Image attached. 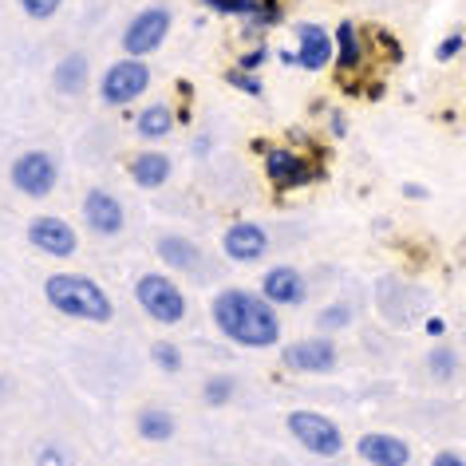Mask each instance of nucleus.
<instances>
[{
    "instance_id": "obj_1",
    "label": "nucleus",
    "mask_w": 466,
    "mask_h": 466,
    "mask_svg": "<svg viewBox=\"0 0 466 466\" xmlns=\"http://www.w3.org/2000/svg\"><path fill=\"white\" fill-rule=\"evenodd\" d=\"M214 324L226 340L241 348H273L281 340V320H277L273 305L261 293L249 289H226L214 297Z\"/></svg>"
},
{
    "instance_id": "obj_2",
    "label": "nucleus",
    "mask_w": 466,
    "mask_h": 466,
    "mask_svg": "<svg viewBox=\"0 0 466 466\" xmlns=\"http://www.w3.org/2000/svg\"><path fill=\"white\" fill-rule=\"evenodd\" d=\"M44 300L72 320H91V324H107L115 317V305L103 289L84 273H56L44 281Z\"/></svg>"
},
{
    "instance_id": "obj_3",
    "label": "nucleus",
    "mask_w": 466,
    "mask_h": 466,
    "mask_svg": "<svg viewBox=\"0 0 466 466\" xmlns=\"http://www.w3.org/2000/svg\"><path fill=\"white\" fill-rule=\"evenodd\" d=\"M135 300L150 320L158 324H178L186 317V297L167 273H143L135 281Z\"/></svg>"
},
{
    "instance_id": "obj_4",
    "label": "nucleus",
    "mask_w": 466,
    "mask_h": 466,
    "mask_svg": "<svg viewBox=\"0 0 466 466\" xmlns=\"http://www.w3.org/2000/svg\"><path fill=\"white\" fill-rule=\"evenodd\" d=\"M289 435L317 459H336L344 451V431L320 411H289Z\"/></svg>"
},
{
    "instance_id": "obj_5",
    "label": "nucleus",
    "mask_w": 466,
    "mask_h": 466,
    "mask_svg": "<svg viewBox=\"0 0 466 466\" xmlns=\"http://www.w3.org/2000/svg\"><path fill=\"white\" fill-rule=\"evenodd\" d=\"M147 87H150V67L143 60H135V56H123V60L111 64L99 79V96H103V103H111V107L135 103Z\"/></svg>"
},
{
    "instance_id": "obj_6",
    "label": "nucleus",
    "mask_w": 466,
    "mask_h": 466,
    "mask_svg": "<svg viewBox=\"0 0 466 466\" xmlns=\"http://www.w3.org/2000/svg\"><path fill=\"white\" fill-rule=\"evenodd\" d=\"M167 32H170V8L167 5H147L143 13H138L131 25H127V32H123V52L135 56V60H143V56L162 48Z\"/></svg>"
},
{
    "instance_id": "obj_7",
    "label": "nucleus",
    "mask_w": 466,
    "mask_h": 466,
    "mask_svg": "<svg viewBox=\"0 0 466 466\" xmlns=\"http://www.w3.org/2000/svg\"><path fill=\"white\" fill-rule=\"evenodd\" d=\"M56 178H60V170H56V158L44 155V150H28V155H20L13 162V186L20 194L28 198H44L56 190Z\"/></svg>"
},
{
    "instance_id": "obj_8",
    "label": "nucleus",
    "mask_w": 466,
    "mask_h": 466,
    "mask_svg": "<svg viewBox=\"0 0 466 466\" xmlns=\"http://www.w3.org/2000/svg\"><path fill=\"white\" fill-rule=\"evenodd\" d=\"M28 241H32V249L48 253V258H72L76 246H79L76 229L67 226L64 218H52V214L32 218V226H28Z\"/></svg>"
},
{
    "instance_id": "obj_9",
    "label": "nucleus",
    "mask_w": 466,
    "mask_h": 466,
    "mask_svg": "<svg viewBox=\"0 0 466 466\" xmlns=\"http://www.w3.org/2000/svg\"><path fill=\"white\" fill-rule=\"evenodd\" d=\"M221 249H226L229 261L253 265V261H261L265 253H269V233H265L258 221H238V226L226 229V238H221Z\"/></svg>"
},
{
    "instance_id": "obj_10",
    "label": "nucleus",
    "mask_w": 466,
    "mask_h": 466,
    "mask_svg": "<svg viewBox=\"0 0 466 466\" xmlns=\"http://www.w3.org/2000/svg\"><path fill=\"white\" fill-rule=\"evenodd\" d=\"M265 174H269L273 190H300V186H309L317 178L309 158H300L297 150H269L265 155Z\"/></svg>"
},
{
    "instance_id": "obj_11",
    "label": "nucleus",
    "mask_w": 466,
    "mask_h": 466,
    "mask_svg": "<svg viewBox=\"0 0 466 466\" xmlns=\"http://www.w3.org/2000/svg\"><path fill=\"white\" fill-rule=\"evenodd\" d=\"M285 368L289 371H312V376H320V371H332L336 368V344L317 336V340H293L281 352Z\"/></svg>"
},
{
    "instance_id": "obj_12",
    "label": "nucleus",
    "mask_w": 466,
    "mask_h": 466,
    "mask_svg": "<svg viewBox=\"0 0 466 466\" xmlns=\"http://www.w3.org/2000/svg\"><path fill=\"white\" fill-rule=\"evenodd\" d=\"M356 454L368 466H407L411 462V447L400 435H383V431H368L356 442Z\"/></svg>"
},
{
    "instance_id": "obj_13",
    "label": "nucleus",
    "mask_w": 466,
    "mask_h": 466,
    "mask_svg": "<svg viewBox=\"0 0 466 466\" xmlns=\"http://www.w3.org/2000/svg\"><path fill=\"white\" fill-rule=\"evenodd\" d=\"M84 221L91 233H99V238H115V233L123 229V206L119 198L111 190H87L84 198Z\"/></svg>"
},
{
    "instance_id": "obj_14",
    "label": "nucleus",
    "mask_w": 466,
    "mask_h": 466,
    "mask_svg": "<svg viewBox=\"0 0 466 466\" xmlns=\"http://www.w3.org/2000/svg\"><path fill=\"white\" fill-rule=\"evenodd\" d=\"M305 277H300L293 265H273L269 273H265V281H261V297L269 300V305H285V309H293L305 300Z\"/></svg>"
},
{
    "instance_id": "obj_15",
    "label": "nucleus",
    "mask_w": 466,
    "mask_h": 466,
    "mask_svg": "<svg viewBox=\"0 0 466 466\" xmlns=\"http://www.w3.org/2000/svg\"><path fill=\"white\" fill-rule=\"evenodd\" d=\"M297 67H309V72H320V67L332 64V36L320 25H300L297 28V52H293Z\"/></svg>"
},
{
    "instance_id": "obj_16",
    "label": "nucleus",
    "mask_w": 466,
    "mask_h": 466,
    "mask_svg": "<svg viewBox=\"0 0 466 466\" xmlns=\"http://www.w3.org/2000/svg\"><path fill=\"white\" fill-rule=\"evenodd\" d=\"M170 158L158 155V150H143V155L131 158V178L135 186H143V190H158V186L170 182Z\"/></svg>"
},
{
    "instance_id": "obj_17",
    "label": "nucleus",
    "mask_w": 466,
    "mask_h": 466,
    "mask_svg": "<svg viewBox=\"0 0 466 466\" xmlns=\"http://www.w3.org/2000/svg\"><path fill=\"white\" fill-rule=\"evenodd\" d=\"M158 258L170 265V269L178 273H194L198 265H202V253H198V246L190 238H178V233H162L158 238Z\"/></svg>"
},
{
    "instance_id": "obj_18",
    "label": "nucleus",
    "mask_w": 466,
    "mask_h": 466,
    "mask_svg": "<svg viewBox=\"0 0 466 466\" xmlns=\"http://www.w3.org/2000/svg\"><path fill=\"white\" fill-rule=\"evenodd\" d=\"M332 52H336V67H344V72H352V67L364 64V52L368 44L360 40V32L352 20H344V25H336V40H332Z\"/></svg>"
},
{
    "instance_id": "obj_19",
    "label": "nucleus",
    "mask_w": 466,
    "mask_h": 466,
    "mask_svg": "<svg viewBox=\"0 0 466 466\" xmlns=\"http://www.w3.org/2000/svg\"><path fill=\"white\" fill-rule=\"evenodd\" d=\"M84 84H87V56L84 52L64 56V60L56 64V72H52V87L60 91V96H79Z\"/></svg>"
},
{
    "instance_id": "obj_20",
    "label": "nucleus",
    "mask_w": 466,
    "mask_h": 466,
    "mask_svg": "<svg viewBox=\"0 0 466 466\" xmlns=\"http://www.w3.org/2000/svg\"><path fill=\"white\" fill-rule=\"evenodd\" d=\"M138 435L147 442H167L174 435V415L162 411V407H147V411L138 415Z\"/></svg>"
},
{
    "instance_id": "obj_21",
    "label": "nucleus",
    "mask_w": 466,
    "mask_h": 466,
    "mask_svg": "<svg viewBox=\"0 0 466 466\" xmlns=\"http://www.w3.org/2000/svg\"><path fill=\"white\" fill-rule=\"evenodd\" d=\"M170 127H174V111L167 103H150V107L138 115V135L143 138H167Z\"/></svg>"
},
{
    "instance_id": "obj_22",
    "label": "nucleus",
    "mask_w": 466,
    "mask_h": 466,
    "mask_svg": "<svg viewBox=\"0 0 466 466\" xmlns=\"http://www.w3.org/2000/svg\"><path fill=\"white\" fill-rule=\"evenodd\" d=\"M427 368H431V380L451 383V380H454V371H459V352H454V348H431Z\"/></svg>"
},
{
    "instance_id": "obj_23",
    "label": "nucleus",
    "mask_w": 466,
    "mask_h": 466,
    "mask_svg": "<svg viewBox=\"0 0 466 466\" xmlns=\"http://www.w3.org/2000/svg\"><path fill=\"white\" fill-rule=\"evenodd\" d=\"M233 391H238V383H233L229 376H214L206 383V403L209 407H226L233 400Z\"/></svg>"
},
{
    "instance_id": "obj_24",
    "label": "nucleus",
    "mask_w": 466,
    "mask_h": 466,
    "mask_svg": "<svg viewBox=\"0 0 466 466\" xmlns=\"http://www.w3.org/2000/svg\"><path fill=\"white\" fill-rule=\"evenodd\" d=\"M150 356H155V364H158L162 371H170V376L182 368V352H178V348H174V344H167V340L150 348Z\"/></svg>"
},
{
    "instance_id": "obj_25",
    "label": "nucleus",
    "mask_w": 466,
    "mask_h": 466,
    "mask_svg": "<svg viewBox=\"0 0 466 466\" xmlns=\"http://www.w3.org/2000/svg\"><path fill=\"white\" fill-rule=\"evenodd\" d=\"M64 0H20V8H25V16L32 20H52L56 13H60Z\"/></svg>"
},
{
    "instance_id": "obj_26",
    "label": "nucleus",
    "mask_w": 466,
    "mask_h": 466,
    "mask_svg": "<svg viewBox=\"0 0 466 466\" xmlns=\"http://www.w3.org/2000/svg\"><path fill=\"white\" fill-rule=\"evenodd\" d=\"M348 320H352V309L348 305H329L320 312V329L332 332V329H348Z\"/></svg>"
},
{
    "instance_id": "obj_27",
    "label": "nucleus",
    "mask_w": 466,
    "mask_h": 466,
    "mask_svg": "<svg viewBox=\"0 0 466 466\" xmlns=\"http://www.w3.org/2000/svg\"><path fill=\"white\" fill-rule=\"evenodd\" d=\"M229 84L233 87H238V91H246V96H261V79L258 76H253V72H241V67H233V72H229Z\"/></svg>"
},
{
    "instance_id": "obj_28",
    "label": "nucleus",
    "mask_w": 466,
    "mask_h": 466,
    "mask_svg": "<svg viewBox=\"0 0 466 466\" xmlns=\"http://www.w3.org/2000/svg\"><path fill=\"white\" fill-rule=\"evenodd\" d=\"M214 13H221V16H246L249 8H253V0H206Z\"/></svg>"
},
{
    "instance_id": "obj_29",
    "label": "nucleus",
    "mask_w": 466,
    "mask_h": 466,
    "mask_svg": "<svg viewBox=\"0 0 466 466\" xmlns=\"http://www.w3.org/2000/svg\"><path fill=\"white\" fill-rule=\"evenodd\" d=\"M462 48H466L462 32H454V36H447V40L439 44V52H435V56H439V64H451V60H454V56H459Z\"/></svg>"
},
{
    "instance_id": "obj_30",
    "label": "nucleus",
    "mask_w": 466,
    "mask_h": 466,
    "mask_svg": "<svg viewBox=\"0 0 466 466\" xmlns=\"http://www.w3.org/2000/svg\"><path fill=\"white\" fill-rule=\"evenodd\" d=\"M36 466H67V459H64L60 447H52V442H48V447L36 451Z\"/></svg>"
},
{
    "instance_id": "obj_31",
    "label": "nucleus",
    "mask_w": 466,
    "mask_h": 466,
    "mask_svg": "<svg viewBox=\"0 0 466 466\" xmlns=\"http://www.w3.org/2000/svg\"><path fill=\"white\" fill-rule=\"evenodd\" d=\"M265 60H269V48H253V52H246V56H241V72H258V67L265 64Z\"/></svg>"
},
{
    "instance_id": "obj_32",
    "label": "nucleus",
    "mask_w": 466,
    "mask_h": 466,
    "mask_svg": "<svg viewBox=\"0 0 466 466\" xmlns=\"http://www.w3.org/2000/svg\"><path fill=\"white\" fill-rule=\"evenodd\" d=\"M431 466H466L462 454H454V451H439L435 459H431Z\"/></svg>"
},
{
    "instance_id": "obj_33",
    "label": "nucleus",
    "mask_w": 466,
    "mask_h": 466,
    "mask_svg": "<svg viewBox=\"0 0 466 466\" xmlns=\"http://www.w3.org/2000/svg\"><path fill=\"white\" fill-rule=\"evenodd\" d=\"M427 332L431 336H442V332H447V324H442V320H427Z\"/></svg>"
}]
</instances>
